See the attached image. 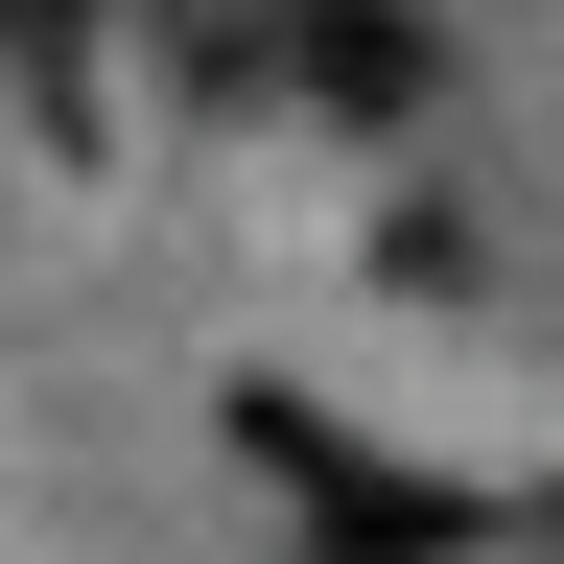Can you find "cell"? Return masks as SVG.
Here are the masks:
<instances>
[{"mask_svg":"<svg viewBox=\"0 0 564 564\" xmlns=\"http://www.w3.org/2000/svg\"><path fill=\"white\" fill-rule=\"evenodd\" d=\"M70 24H95V0H0V47H70Z\"/></svg>","mask_w":564,"mask_h":564,"instance_id":"cell-2","label":"cell"},{"mask_svg":"<svg viewBox=\"0 0 564 564\" xmlns=\"http://www.w3.org/2000/svg\"><path fill=\"white\" fill-rule=\"evenodd\" d=\"M282 24H306L282 70H306L329 118H423V24H400V0H282Z\"/></svg>","mask_w":564,"mask_h":564,"instance_id":"cell-1","label":"cell"}]
</instances>
